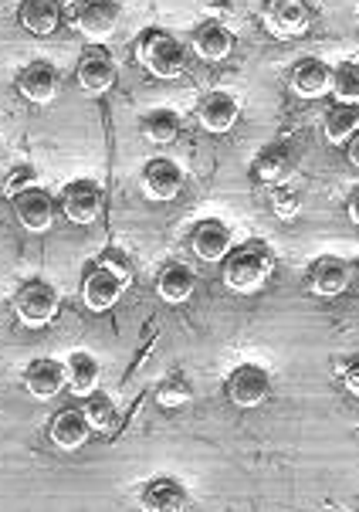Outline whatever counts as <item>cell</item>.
Instances as JSON below:
<instances>
[{
  "label": "cell",
  "instance_id": "obj_1",
  "mask_svg": "<svg viewBox=\"0 0 359 512\" xmlns=\"http://www.w3.org/2000/svg\"><path fill=\"white\" fill-rule=\"evenodd\" d=\"M271 272H275V251L265 241H248L244 248H234L224 258V285L234 292H255L261 289Z\"/></svg>",
  "mask_w": 359,
  "mask_h": 512
},
{
  "label": "cell",
  "instance_id": "obj_2",
  "mask_svg": "<svg viewBox=\"0 0 359 512\" xmlns=\"http://www.w3.org/2000/svg\"><path fill=\"white\" fill-rule=\"evenodd\" d=\"M136 58L156 78H177L187 65V48L166 31H146L136 41Z\"/></svg>",
  "mask_w": 359,
  "mask_h": 512
},
{
  "label": "cell",
  "instance_id": "obj_3",
  "mask_svg": "<svg viewBox=\"0 0 359 512\" xmlns=\"http://www.w3.org/2000/svg\"><path fill=\"white\" fill-rule=\"evenodd\" d=\"M122 21V7L119 0H78L75 7V28L85 41L102 45L116 34Z\"/></svg>",
  "mask_w": 359,
  "mask_h": 512
},
{
  "label": "cell",
  "instance_id": "obj_4",
  "mask_svg": "<svg viewBox=\"0 0 359 512\" xmlns=\"http://www.w3.org/2000/svg\"><path fill=\"white\" fill-rule=\"evenodd\" d=\"M122 292H126V275L105 262L89 268V275H85V282H82V302H85V309H92V312H109L119 302Z\"/></svg>",
  "mask_w": 359,
  "mask_h": 512
},
{
  "label": "cell",
  "instance_id": "obj_5",
  "mask_svg": "<svg viewBox=\"0 0 359 512\" xmlns=\"http://www.w3.org/2000/svg\"><path fill=\"white\" fill-rule=\"evenodd\" d=\"M14 312H17V319H21L24 326H31V329L48 326L51 319L58 316V292L51 289V285H45V282L24 285V289L17 292V299H14Z\"/></svg>",
  "mask_w": 359,
  "mask_h": 512
},
{
  "label": "cell",
  "instance_id": "obj_6",
  "mask_svg": "<svg viewBox=\"0 0 359 512\" xmlns=\"http://www.w3.org/2000/svg\"><path fill=\"white\" fill-rule=\"evenodd\" d=\"M183 167L177 160H166V156H156V160L146 163L143 170V194L150 197L156 204H166V201H177L180 190H183Z\"/></svg>",
  "mask_w": 359,
  "mask_h": 512
},
{
  "label": "cell",
  "instance_id": "obj_7",
  "mask_svg": "<svg viewBox=\"0 0 359 512\" xmlns=\"http://www.w3.org/2000/svg\"><path fill=\"white\" fill-rule=\"evenodd\" d=\"M265 28L275 38H302L309 31V4L305 0H265Z\"/></svg>",
  "mask_w": 359,
  "mask_h": 512
},
{
  "label": "cell",
  "instance_id": "obj_8",
  "mask_svg": "<svg viewBox=\"0 0 359 512\" xmlns=\"http://www.w3.org/2000/svg\"><path fill=\"white\" fill-rule=\"evenodd\" d=\"M61 207H65V218L78 224V228H89L99 221L102 214V190L92 180H72L61 194Z\"/></svg>",
  "mask_w": 359,
  "mask_h": 512
},
{
  "label": "cell",
  "instance_id": "obj_9",
  "mask_svg": "<svg viewBox=\"0 0 359 512\" xmlns=\"http://www.w3.org/2000/svg\"><path fill=\"white\" fill-rule=\"evenodd\" d=\"M14 214L28 231L41 234V231H48L51 224H55V201H51L48 190L28 184L21 194H14Z\"/></svg>",
  "mask_w": 359,
  "mask_h": 512
},
{
  "label": "cell",
  "instance_id": "obj_10",
  "mask_svg": "<svg viewBox=\"0 0 359 512\" xmlns=\"http://www.w3.org/2000/svg\"><path fill=\"white\" fill-rule=\"evenodd\" d=\"M271 390V377L255 363H244L227 377V394H231V401L238 407H258L261 401L268 397Z\"/></svg>",
  "mask_w": 359,
  "mask_h": 512
},
{
  "label": "cell",
  "instance_id": "obj_11",
  "mask_svg": "<svg viewBox=\"0 0 359 512\" xmlns=\"http://www.w3.org/2000/svg\"><path fill=\"white\" fill-rule=\"evenodd\" d=\"M78 85H82V92L89 95H102L112 89V82H116V62H112V55L105 48H89L82 55V62H78Z\"/></svg>",
  "mask_w": 359,
  "mask_h": 512
},
{
  "label": "cell",
  "instance_id": "obj_12",
  "mask_svg": "<svg viewBox=\"0 0 359 512\" xmlns=\"http://www.w3.org/2000/svg\"><path fill=\"white\" fill-rule=\"evenodd\" d=\"M190 248H194V255L200 258V262H224L227 255H231V231H227V224L221 221H200L194 234H190Z\"/></svg>",
  "mask_w": 359,
  "mask_h": 512
},
{
  "label": "cell",
  "instance_id": "obj_13",
  "mask_svg": "<svg viewBox=\"0 0 359 512\" xmlns=\"http://www.w3.org/2000/svg\"><path fill=\"white\" fill-rule=\"evenodd\" d=\"M349 279H353V268L343 258H319L309 268V289L322 299H336L349 289Z\"/></svg>",
  "mask_w": 359,
  "mask_h": 512
},
{
  "label": "cell",
  "instance_id": "obj_14",
  "mask_svg": "<svg viewBox=\"0 0 359 512\" xmlns=\"http://www.w3.org/2000/svg\"><path fill=\"white\" fill-rule=\"evenodd\" d=\"M24 387H28L31 397H38V401H51V397H58L61 390L68 387V370L65 363L58 360H34L28 373H24Z\"/></svg>",
  "mask_w": 359,
  "mask_h": 512
},
{
  "label": "cell",
  "instance_id": "obj_15",
  "mask_svg": "<svg viewBox=\"0 0 359 512\" xmlns=\"http://www.w3.org/2000/svg\"><path fill=\"white\" fill-rule=\"evenodd\" d=\"M251 170H255L261 184H288V177L295 173V153L285 143H268L265 150H258Z\"/></svg>",
  "mask_w": 359,
  "mask_h": 512
},
{
  "label": "cell",
  "instance_id": "obj_16",
  "mask_svg": "<svg viewBox=\"0 0 359 512\" xmlns=\"http://www.w3.org/2000/svg\"><path fill=\"white\" fill-rule=\"evenodd\" d=\"M61 11H65V0H21L17 17H21L24 31H31L34 38H48V34L58 31Z\"/></svg>",
  "mask_w": 359,
  "mask_h": 512
},
{
  "label": "cell",
  "instance_id": "obj_17",
  "mask_svg": "<svg viewBox=\"0 0 359 512\" xmlns=\"http://www.w3.org/2000/svg\"><path fill=\"white\" fill-rule=\"evenodd\" d=\"M156 292H160L163 302L180 306V302H187L190 295L197 292V272L190 265H183V262L163 265L160 275H156Z\"/></svg>",
  "mask_w": 359,
  "mask_h": 512
},
{
  "label": "cell",
  "instance_id": "obj_18",
  "mask_svg": "<svg viewBox=\"0 0 359 512\" xmlns=\"http://www.w3.org/2000/svg\"><path fill=\"white\" fill-rule=\"evenodd\" d=\"M17 92L24 95L34 106H48L51 99L58 95V72L45 62H34L21 72L17 78Z\"/></svg>",
  "mask_w": 359,
  "mask_h": 512
},
{
  "label": "cell",
  "instance_id": "obj_19",
  "mask_svg": "<svg viewBox=\"0 0 359 512\" xmlns=\"http://www.w3.org/2000/svg\"><path fill=\"white\" fill-rule=\"evenodd\" d=\"M197 123L207 129V133H227L234 123H238V102L227 92H210L200 99L197 106Z\"/></svg>",
  "mask_w": 359,
  "mask_h": 512
},
{
  "label": "cell",
  "instance_id": "obj_20",
  "mask_svg": "<svg viewBox=\"0 0 359 512\" xmlns=\"http://www.w3.org/2000/svg\"><path fill=\"white\" fill-rule=\"evenodd\" d=\"M65 370H68V390H72L75 397H92L95 390H99V377H102V367L99 360L92 357V353L78 350L72 357L65 360Z\"/></svg>",
  "mask_w": 359,
  "mask_h": 512
},
{
  "label": "cell",
  "instance_id": "obj_21",
  "mask_svg": "<svg viewBox=\"0 0 359 512\" xmlns=\"http://www.w3.org/2000/svg\"><path fill=\"white\" fill-rule=\"evenodd\" d=\"M231 48H234V34L227 31L224 24L207 21L194 31V51L204 62H224V58L231 55Z\"/></svg>",
  "mask_w": 359,
  "mask_h": 512
},
{
  "label": "cell",
  "instance_id": "obj_22",
  "mask_svg": "<svg viewBox=\"0 0 359 512\" xmlns=\"http://www.w3.org/2000/svg\"><path fill=\"white\" fill-rule=\"evenodd\" d=\"M89 438H92V424L82 411H65L51 424V441H55L61 451H78Z\"/></svg>",
  "mask_w": 359,
  "mask_h": 512
},
{
  "label": "cell",
  "instance_id": "obj_23",
  "mask_svg": "<svg viewBox=\"0 0 359 512\" xmlns=\"http://www.w3.org/2000/svg\"><path fill=\"white\" fill-rule=\"evenodd\" d=\"M292 89L299 92L302 99H319V95L332 92V68L326 62H315V58H309V62H302L299 68H295Z\"/></svg>",
  "mask_w": 359,
  "mask_h": 512
},
{
  "label": "cell",
  "instance_id": "obj_24",
  "mask_svg": "<svg viewBox=\"0 0 359 512\" xmlns=\"http://www.w3.org/2000/svg\"><path fill=\"white\" fill-rule=\"evenodd\" d=\"M322 129H326V140L343 146L349 143L353 136L359 133V109L356 102H336V106H329L326 119H322Z\"/></svg>",
  "mask_w": 359,
  "mask_h": 512
},
{
  "label": "cell",
  "instance_id": "obj_25",
  "mask_svg": "<svg viewBox=\"0 0 359 512\" xmlns=\"http://www.w3.org/2000/svg\"><path fill=\"white\" fill-rule=\"evenodd\" d=\"M187 496H183V485L173 479H156L143 489V506L156 512H173L180 509Z\"/></svg>",
  "mask_w": 359,
  "mask_h": 512
},
{
  "label": "cell",
  "instance_id": "obj_26",
  "mask_svg": "<svg viewBox=\"0 0 359 512\" xmlns=\"http://www.w3.org/2000/svg\"><path fill=\"white\" fill-rule=\"evenodd\" d=\"M143 136L150 143L156 146H166V143H173L180 136V119H177V112L173 109H153V112H146V119H143Z\"/></svg>",
  "mask_w": 359,
  "mask_h": 512
},
{
  "label": "cell",
  "instance_id": "obj_27",
  "mask_svg": "<svg viewBox=\"0 0 359 512\" xmlns=\"http://www.w3.org/2000/svg\"><path fill=\"white\" fill-rule=\"evenodd\" d=\"M194 397V387L187 384V377H180V373H173V377H166L160 387H156V404L160 407H170V411H177Z\"/></svg>",
  "mask_w": 359,
  "mask_h": 512
},
{
  "label": "cell",
  "instance_id": "obj_28",
  "mask_svg": "<svg viewBox=\"0 0 359 512\" xmlns=\"http://www.w3.org/2000/svg\"><path fill=\"white\" fill-rule=\"evenodd\" d=\"M271 211H275L282 221L299 218V211H302V194H299V190H295L292 184H275V187H271Z\"/></svg>",
  "mask_w": 359,
  "mask_h": 512
},
{
  "label": "cell",
  "instance_id": "obj_29",
  "mask_svg": "<svg viewBox=\"0 0 359 512\" xmlns=\"http://www.w3.org/2000/svg\"><path fill=\"white\" fill-rule=\"evenodd\" d=\"M82 414L89 418L92 431H109V428H112V421H116V407H112L109 397H102L99 390H95L92 397H85Z\"/></svg>",
  "mask_w": 359,
  "mask_h": 512
},
{
  "label": "cell",
  "instance_id": "obj_30",
  "mask_svg": "<svg viewBox=\"0 0 359 512\" xmlns=\"http://www.w3.org/2000/svg\"><path fill=\"white\" fill-rule=\"evenodd\" d=\"M332 92L336 102H359V65L332 68Z\"/></svg>",
  "mask_w": 359,
  "mask_h": 512
},
{
  "label": "cell",
  "instance_id": "obj_31",
  "mask_svg": "<svg viewBox=\"0 0 359 512\" xmlns=\"http://www.w3.org/2000/svg\"><path fill=\"white\" fill-rule=\"evenodd\" d=\"M343 380H346V387L353 390V394H359V360H349V363H346Z\"/></svg>",
  "mask_w": 359,
  "mask_h": 512
},
{
  "label": "cell",
  "instance_id": "obj_32",
  "mask_svg": "<svg viewBox=\"0 0 359 512\" xmlns=\"http://www.w3.org/2000/svg\"><path fill=\"white\" fill-rule=\"evenodd\" d=\"M346 214H349V221L359 224V187H353V194H349V201H346Z\"/></svg>",
  "mask_w": 359,
  "mask_h": 512
},
{
  "label": "cell",
  "instance_id": "obj_33",
  "mask_svg": "<svg viewBox=\"0 0 359 512\" xmlns=\"http://www.w3.org/2000/svg\"><path fill=\"white\" fill-rule=\"evenodd\" d=\"M346 156H349V163H353V167H359V133L346 143Z\"/></svg>",
  "mask_w": 359,
  "mask_h": 512
},
{
  "label": "cell",
  "instance_id": "obj_34",
  "mask_svg": "<svg viewBox=\"0 0 359 512\" xmlns=\"http://www.w3.org/2000/svg\"><path fill=\"white\" fill-rule=\"evenodd\" d=\"M356 268H359V262H356Z\"/></svg>",
  "mask_w": 359,
  "mask_h": 512
},
{
  "label": "cell",
  "instance_id": "obj_35",
  "mask_svg": "<svg viewBox=\"0 0 359 512\" xmlns=\"http://www.w3.org/2000/svg\"><path fill=\"white\" fill-rule=\"evenodd\" d=\"M65 4H68V0H65Z\"/></svg>",
  "mask_w": 359,
  "mask_h": 512
}]
</instances>
